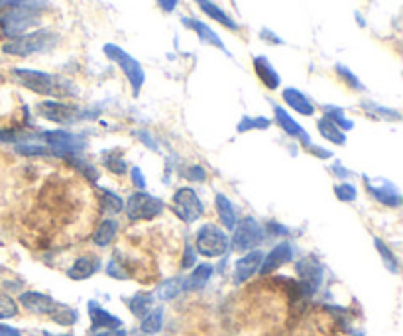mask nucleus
<instances>
[{"instance_id":"a18cd8bd","label":"nucleus","mask_w":403,"mask_h":336,"mask_svg":"<svg viewBox=\"0 0 403 336\" xmlns=\"http://www.w3.org/2000/svg\"><path fill=\"white\" fill-rule=\"evenodd\" d=\"M130 177H132V183H134V187L140 189V191H144V189H146V185H148V183H146V177H144V173H142L140 167H132Z\"/></svg>"},{"instance_id":"1a4fd4ad","label":"nucleus","mask_w":403,"mask_h":336,"mask_svg":"<svg viewBox=\"0 0 403 336\" xmlns=\"http://www.w3.org/2000/svg\"><path fill=\"white\" fill-rule=\"evenodd\" d=\"M172 209L173 213L177 214V219L187 222V224H193L195 221H199L205 213L203 201L199 199L197 191L191 187H179L173 193Z\"/></svg>"},{"instance_id":"f257e3e1","label":"nucleus","mask_w":403,"mask_h":336,"mask_svg":"<svg viewBox=\"0 0 403 336\" xmlns=\"http://www.w3.org/2000/svg\"><path fill=\"white\" fill-rule=\"evenodd\" d=\"M12 75L22 87L41 97H58V99L73 97V85L58 75L46 73L40 69H28V67H14Z\"/></svg>"},{"instance_id":"ddd939ff","label":"nucleus","mask_w":403,"mask_h":336,"mask_svg":"<svg viewBox=\"0 0 403 336\" xmlns=\"http://www.w3.org/2000/svg\"><path fill=\"white\" fill-rule=\"evenodd\" d=\"M18 301L26 311L33 313V315H53L59 307L53 297H50L48 293H40V291H24V293H20Z\"/></svg>"},{"instance_id":"c03bdc74","label":"nucleus","mask_w":403,"mask_h":336,"mask_svg":"<svg viewBox=\"0 0 403 336\" xmlns=\"http://www.w3.org/2000/svg\"><path fill=\"white\" fill-rule=\"evenodd\" d=\"M305 149H307L309 154H313L315 157H319V159H329V157L333 156L329 149L321 148V146H317V144H313V142L305 144Z\"/></svg>"},{"instance_id":"39448f33","label":"nucleus","mask_w":403,"mask_h":336,"mask_svg":"<svg viewBox=\"0 0 403 336\" xmlns=\"http://www.w3.org/2000/svg\"><path fill=\"white\" fill-rule=\"evenodd\" d=\"M40 138L46 142V146L50 149V154L53 157H67L79 156L83 149L87 148V140L83 134L69 130H46L41 132Z\"/></svg>"},{"instance_id":"cd10ccee","label":"nucleus","mask_w":403,"mask_h":336,"mask_svg":"<svg viewBox=\"0 0 403 336\" xmlns=\"http://www.w3.org/2000/svg\"><path fill=\"white\" fill-rule=\"evenodd\" d=\"M317 130L330 144H337V146H345L346 144V132L340 130L338 126H335L330 120H327L325 116L317 122Z\"/></svg>"},{"instance_id":"4c0bfd02","label":"nucleus","mask_w":403,"mask_h":336,"mask_svg":"<svg viewBox=\"0 0 403 336\" xmlns=\"http://www.w3.org/2000/svg\"><path fill=\"white\" fill-rule=\"evenodd\" d=\"M335 71H337V75L340 77V81L345 83V85H348L352 90H366L362 81H360V79H358V77H356V75H354L346 65H340V63H338V65L335 67Z\"/></svg>"},{"instance_id":"de8ad7c7","label":"nucleus","mask_w":403,"mask_h":336,"mask_svg":"<svg viewBox=\"0 0 403 336\" xmlns=\"http://www.w3.org/2000/svg\"><path fill=\"white\" fill-rule=\"evenodd\" d=\"M157 6L164 10L165 14H172V12H175V9H177V4H179V0H156Z\"/></svg>"},{"instance_id":"7ed1b4c3","label":"nucleus","mask_w":403,"mask_h":336,"mask_svg":"<svg viewBox=\"0 0 403 336\" xmlns=\"http://www.w3.org/2000/svg\"><path fill=\"white\" fill-rule=\"evenodd\" d=\"M58 40L59 36L51 30H36V32H28L6 41L2 46V51L9 56H16V58H30L36 53H46V51L53 50Z\"/></svg>"},{"instance_id":"72a5a7b5","label":"nucleus","mask_w":403,"mask_h":336,"mask_svg":"<svg viewBox=\"0 0 403 336\" xmlns=\"http://www.w3.org/2000/svg\"><path fill=\"white\" fill-rule=\"evenodd\" d=\"M362 108L370 116H376V118H382V120H394V122H397V120L402 118V115H399L397 110H394V108L380 107V105L370 103V100H364Z\"/></svg>"},{"instance_id":"dca6fc26","label":"nucleus","mask_w":403,"mask_h":336,"mask_svg":"<svg viewBox=\"0 0 403 336\" xmlns=\"http://www.w3.org/2000/svg\"><path fill=\"white\" fill-rule=\"evenodd\" d=\"M182 22L185 28H189L191 32H195V36H197L203 43H209V46H213L216 50H221L222 53L231 56L229 50H226V46H224V41L221 40V36L214 32L211 26L205 24V22H201L197 18H182Z\"/></svg>"},{"instance_id":"2f4dec72","label":"nucleus","mask_w":403,"mask_h":336,"mask_svg":"<svg viewBox=\"0 0 403 336\" xmlns=\"http://www.w3.org/2000/svg\"><path fill=\"white\" fill-rule=\"evenodd\" d=\"M67 162L71 164V167H73L75 172L81 173L85 179H89L91 183H97V181H99V172H97V169H95V167H93L81 154H79V156L67 157Z\"/></svg>"},{"instance_id":"6ab92c4d","label":"nucleus","mask_w":403,"mask_h":336,"mask_svg":"<svg viewBox=\"0 0 403 336\" xmlns=\"http://www.w3.org/2000/svg\"><path fill=\"white\" fill-rule=\"evenodd\" d=\"M100 270V258L99 256H81L77 258L71 268L67 270V278L73 279V281H83V279L93 278L97 271Z\"/></svg>"},{"instance_id":"4468645a","label":"nucleus","mask_w":403,"mask_h":336,"mask_svg":"<svg viewBox=\"0 0 403 336\" xmlns=\"http://www.w3.org/2000/svg\"><path fill=\"white\" fill-rule=\"evenodd\" d=\"M291 258H293V248H291V244H289V242H281V244L273 246L268 254L263 256L258 273H260L262 278H266V275H270V273H273L276 270H280L281 266L291 262Z\"/></svg>"},{"instance_id":"6e6552de","label":"nucleus","mask_w":403,"mask_h":336,"mask_svg":"<svg viewBox=\"0 0 403 336\" xmlns=\"http://www.w3.org/2000/svg\"><path fill=\"white\" fill-rule=\"evenodd\" d=\"M263 238H266V230H263L262 224L252 216H246V219L236 222L231 248L234 252H250V250H256L262 244Z\"/></svg>"},{"instance_id":"3c124183","label":"nucleus","mask_w":403,"mask_h":336,"mask_svg":"<svg viewBox=\"0 0 403 336\" xmlns=\"http://www.w3.org/2000/svg\"><path fill=\"white\" fill-rule=\"evenodd\" d=\"M0 336H22V332L18 328L10 327V325H2L0 322Z\"/></svg>"},{"instance_id":"5701e85b","label":"nucleus","mask_w":403,"mask_h":336,"mask_svg":"<svg viewBox=\"0 0 403 336\" xmlns=\"http://www.w3.org/2000/svg\"><path fill=\"white\" fill-rule=\"evenodd\" d=\"M120 224L115 219H103L99 222V226L93 232V244L99 248H107L115 242V238L118 236Z\"/></svg>"},{"instance_id":"b1692460","label":"nucleus","mask_w":403,"mask_h":336,"mask_svg":"<svg viewBox=\"0 0 403 336\" xmlns=\"http://www.w3.org/2000/svg\"><path fill=\"white\" fill-rule=\"evenodd\" d=\"M214 273V268L211 263H199L193 268L187 278H183V285H185V291H199L211 281Z\"/></svg>"},{"instance_id":"c756f323","label":"nucleus","mask_w":403,"mask_h":336,"mask_svg":"<svg viewBox=\"0 0 403 336\" xmlns=\"http://www.w3.org/2000/svg\"><path fill=\"white\" fill-rule=\"evenodd\" d=\"M154 307V295L152 293H136V295L128 299V309L134 317L142 319L144 315H148Z\"/></svg>"},{"instance_id":"58836bf2","label":"nucleus","mask_w":403,"mask_h":336,"mask_svg":"<svg viewBox=\"0 0 403 336\" xmlns=\"http://www.w3.org/2000/svg\"><path fill=\"white\" fill-rule=\"evenodd\" d=\"M103 164H105L108 172L115 173V175H124V173L128 172V165H126V162L118 154H107V156L103 157Z\"/></svg>"},{"instance_id":"f704fd0d","label":"nucleus","mask_w":403,"mask_h":336,"mask_svg":"<svg viewBox=\"0 0 403 336\" xmlns=\"http://www.w3.org/2000/svg\"><path fill=\"white\" fill-rule=\"evenodd\" d=\"M14 149H16L18 156H24V157H48V156H51L50 149H48V146H41V144H36V142H22V144H18Z\"/></svg>"},{"instance_id":"bb28decb","label":"nucleus","mask_w":403,"mask_h":336,"mask_svg":"<svg viewBox=\"0 0 403 336\" xmlns=\"http://www.w3.org/2000/svg\"><path fill=\"white\" fill-rule=\"evenodd\" d=\"M185 291V285H183V278H172L165 279L164 283H159L156 289V297L159 301H172L177 295H182Z\"/></svg>"},{"instance_id":"37998d69","label":"nucleus","mask_w":403,"mask_h":336,"mask_svg":"<svg viewBox=\"0 0 403 336\" xmlns=\"http://www.w3.org/2000/svg\"><path fill=\"white\" fill-rule=\"evenodd\" d=\"M22 136H24V132L0 130V142H2V144H16V142L22 144Z\"/></svg>"},{"instance_id":"09e8293b","label":"nucleus","mask_w":403,"mask_h":336,"mask_svg":"<svg viewBox=\"0 0 403 336\" xmlns=\"http://www.w3.org/2000/svg\"><path fill=\"white\" fill-rule=\"evenodd\" d=\"M91 336H128V332L120 328H110V330H99V332H93Z\"/></svg>"},{"instance_id":"c9c22d12","label":"nucleus","mask_w":403,"mask_h":336,"mask_svg":"<svg viewBox=\"0 0 403 336\" xmlns=\"http://www.w3.org/2000/svg\"><path fill=\"white\" fill-rule=\"evenodd\" d=\"M272 126L270 118H263V116H244L239 124V132H250V130H268Z\"/></svg>"},{"instance_id":"473e14b6","label":"nucleus","mask_w":403,"mask_h":336,"mask_svg":"<svg viewBox=\"0 0 403 336\" xmlns=\"http://www.w3.org/2000/svg\"><path fill=\"white\" fill-rule=\"evenodd\" d=\"M374 246L378 250L380 258H382V262H384L387 270L392 271V273H397V271H399V262H397V258H395V254L392 252V248L387 246L386 242H382L380 238H374Z\"/></svg>"},{"instance_id":"e433bc0d","label":"nucleus","mask_w":403,"mask_h":336,"mask_svg":"<svg viewBox=\"0 0 403 336\" xmlns=\"http://www.w3.org/2000/svg\"><path fill=\"white\" fill-rule=\"evenodd\" d=\"M50 317L56 320L58 325H61V327H73L75 322H77V311H75V309H69L66 305H59L58 311L50 315Z\"/></svg>"},{"instance_id":"4be33fe9","label":"nucleus","mask_w":403,"mask_h":336,"mask_svg":"<svg viewBox=\"0 0 403 336\" xmlns=\"http://www.w3.org/2000/svg\"><path fill=\"white\" fill-rule=\"evenodd\" d=\"M195 4H197L199 9L205 12L206 16L214 20V22H219L222 28H226V30H231V32H239L240 26L239 22L234 20V18L226 12V10H222L214 0H195Z\"/></svg>"},{"instance_id":"0eeeda50","label":"nucleus","mask_w":403,"mask_h":336,"mask_svg":"<svg viewBox=\"0 0 403 336\" xmlns=\"http://www.w3.org/2000/svg\"><path fill=\"white\" fill-rule=\"evenodd\" d=\"M164 201L162 199L148 195L144 191L132 193L128 201H124V211L130 221H154L164 213Z\"/></svg>"},{"instance_id":"aec40b11","label":"nucleus","mask_w":403,"mask_h":336,"mask_svg":"<svg viewBox=\"0 0 403 336\" xmlns=\"http://www.w3.org/2000/svg\"><path fill=\"white\" fill-rule=\"evenodd\" d=\"M281 99H283V103H286V105H288L293 112H297V115H301V116L315 115V105H313V100L309 99L305 93L295 89V87H288V89H283V93H281Z\"/></svg>"},{"instance_id":"79ce46f5","label":"nucleus","mask_w":403,"mask_h":336,"mask_svg":"<svg viewBox=\"0 0 403 336\" xmlns=\"http://www.w3.org/2000/svg\"><path fill=\"white\" fill-rule=\"evenodd\" d=\"M183 175H185V179L195 181V183H203V181H206V169L203 165H197V164L189 165Z\"/></svg>"},{"instance_id":"9d476101","label":"nucleus","mask_w":403,"mask_h":336,"mask_svg":"<svg viewBox=\"0 0 403 336\" xmlns=\"http://www.w3.org/2000/svg\"><path fill=\"white\" fill-rule=\"evenodd\" d=\"M295 273L299 278V287L303 297H311L319 291L323 285V278H325V270L323 263L315 258V256H305L295 263Z\"/></svg>"},{"instance_id":"603ef678","label":"nucleus","mask_w":403,"mask_h":336,"mask_svg":"<svg viewBox=\"0 0 403 336\" xmlns=\"http://www.w3.org/2000/svg\"><path fill=\"white\" fill-rule=\"evenodd\" d=\"M40 336H71V335H51V332H41Z\"/></svg>"},{"instance_id":"a878e982","label":"nucleus","mask_w":403,"mask_h":336,"mask_svg":"<svg viewBox=\"0 0 403 336\" xmlns=\"http://www.w3.org/2000/svg\"><path fill=\"white\" fill-rule=\"evenodd\" d=\"M162 328H164V307H152V311L142 317L140 330L144 335H157Z\"/></svg>"},{"instance_id":"412c9836","label":"nucleus","mask_w":403,"mask_h":336,"mask_svg":"<svg viewBox=\"0 0 403 336\" xmlns=\"http://www.w3.org/2000/svg\"><path fill=\"white\" fill-rule=\"evenodd\" d=\"M254 73L268 90L280 89L281 85L280 73L276 71V67L270 63V59L266 58V56H256L254 58Z\"/></svg>"},{"instance_id":"c85d7f7f","label":"nucleus","mask_w":403,"mask_h":336,"mask_svg":"<svg viewBox=\"0 0 403 336\" xmlns=\"http://www.w3.org/2000/svg\"><path fill=\"white\" fill-rule=\"evenodd\" d=\"M323 115H325L327 120H330V122L338 126L342 132H348L354 128V122L345 115V110L335 107V105H325V107H323Z\"/></svg>"},{"instance_id":"f3484780","label":"nucleus","mask_w":403,"mask_h":336,"mask_svg":"<svg viewBox=\"0 0 403 336\" xmlns=\"http://www.w3.org/2000/svg\"><path fill=\"white\" fill-rule=\"evenodd\" d=\"M273 118H276V124L280 126L281 130L286 132L288 136H291V138L301 140V144H303V146L311 142V136L305 132L303 126L297 122L295 118L289 115L288 110H286L283 107H278V105L273 107Z\"/></svg>"},{"instance_id":"393cba45","label":"nucleus","mask_w":403,"mask_h":336,"mask_svg":"<svg viewBox=\"0 0 403 336\" xmlns=\"http://www.w3.org/2000/svg\"><path fill=\"white\" fill-rule=\"evenodd\" d=\"M214 206H216V214H219V221H221L222 226L226 230H234L239 219H236V211H234V205H232L231 199L226 197V195H222V193H216Z\"/></svg>"},{"instance_id":"8fccbe9b","label":"nucleus","mask_w":403,"mask_h":336,"mask_svg":"<svg viewBox=\"0 0 403 336\" xmlns=\"http://www.w3.org/2000/svg\"><path fill=\"white\" fill-rule=\"evenodd\" d=\"M260 38L266 41H270V43H276V46H278V43H283V40H281L280 36H276L272 30H262V32H260Z\"/></svg>"},{"instance_id":"f8f14e48","label":"nucleus","mask_w":403,"mask_h":336,"mask_svg":"<svg viewBox=\"0 0 403 336\" xmlns=\"http://www.w3.org/2000/svg\"><path fill=\"white\" fill-rule=\"evenodd\" d=\"M364 183H366L368 193L378 201L380 205L392 206V209H397V206L402 205V193H399V189L395 187L392 181L384 179V177L370 179V177L364 175Z\"/></svg>"},{"instance_id":"a19ab883","label":"nucleus","mask_w":403,"mask_h":336,"mask_svg":"<svg viewBox=\"0 0 403 336\" xmlns=\"http://www.w3.org/2000/svg\"><path fill=\"white\" fill-rule=\"evenodd\" d=\"M18 315V303L6 293L0 291V319H12Z\"/></svg>"},{"instance_id":"2eb2a0df","label":"nucleus","mask_w":403,"mask_h":336,"mask_svg":"<svg viewBox=\"0 0 403 336\" xmlns=\"http://www.w3.org/2000/svg\"><path fill=\"white\" fill-rule=\"evenodd\" d=\"M263 260V252L262 250H250L246 254L236 260L234 263V281L236 283H246L248 279L252 278L254 273H258L260 270V263Z\"/></svg>"},{"instance_id":"ea45409f","label":"nucleus","mask_w":403,"mask_h":336,"mask_svg":"<svg viewBox=\"0 0 403 336\" xmlns=\"http://www.w3.org/2000/svg\"><path fill=\"white\" fill-rule=\"evenodd\" d=\"M335 197L342 203H352L358 197V189L354 187L352 183H338L335 185Z\"/></svg>"},{"instance_id":"20e7f679","label":"nucleus","mask_w":403,"mask_h":336,"mask_svg":"<svg viewBox=\"0 0 403 336\" xmlns=\"http://www.w3.org/2000/svg\"><path fill=\"white\" fill-rule=\"evenodd\" d=\"M103 51H105V56H107L110 61H115L118 69L122 71L126 81L130 85L132 95H134V97H140L142 87H144V83H146V71H144L140 61L134 58V56H130L126 50H122L120 46H116V43H105Z\"/></svg>"},{"instance_id":"9b49d317","label":"nucleus","mask_w":403,"mask_h":336,"mask_svg":"<svg viewBox=\"0 0 403 336\" xmlns=\"http://www.w3.org/2000/svg\"><path fill=\"white\" fill-rule=\"evenodd\" d=\"M41 118L50 120L59 126H69V124L77 122L79 118H83V112L73 105H67L63 100H43L38 107Z\"/></svg>"},{"instance_id":"49530a36","label":"nucleus","mask_w":403,"mask_h":336,"mask_svg":"<svg viewBox=\"0 0 403 336\" xmlns=\"http://www.w3.org/2000/svg\"><path fill=\"white\" fill-rule=\"evenodd\" d=\"M195 260H197V252H193V248L191 246H185V256H183V262H182L183 270L195 268Z\"/></svg>"},{"instance_id":"423d86ee","label":"nucleus","mask_w":403,"mask_h":336,"mask_svg":"<svg viewBox=\"0 0 403 336\" xmlns=\"http://www.w3.org/2000/svg\"><path fill=\"white\" fill-rule=\"evenodd\" d=\"M195 250L205 258H222L231 250V238L224 229L216 226L214 222H206L197 230L195 236Z\"/></svg>"},{"instance_id":"a211bd4d","label":"nucleus","mask_w":403,"mask_h":336,"mask_svg":"<svg viewBox=\"0 0 403 336\" xmlns=\"http://www.w3.org/2000/svg\"><path fill=\"white\" fill-rule=\"evenodd\" d=\"M87 311H89V319H91L93 332L122 327V320L115 317L112 313H108L107 309H103L97 301H89V303H87Z\"/></svg>"},{"instance_id":"f03ea898","label":"nucleus","mask_w":403,"mask_h":336,"mask_svg":"<svg viewBox=\"0 0 403 336\" xmlns=\"http://www.w3.org/2000/svg\"><path fill=\"white\" fill-rule=\"evenodd\" d=\"M43 4H46V0H22L16 6L2 10V14H0L2 33L10 40H14L18 36L30 32L41 22L40 10Z\"/></svg>"},{"instance_id":"7c9ffc66","label":"nucleus","mask_w":403,"mask_h":336,"mask_svg":"<svg viewBox=\"0 0 403 336\" xmlns=\"http://www.w3.org/2000/svg\"><path fill=\"white\" fill-rule=\"evenodd\" d=\"M100 205L107 213L118 214L124 211V199L110 189H100Z\"/></svg>"}]
</instances>
